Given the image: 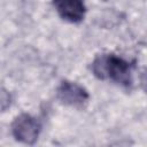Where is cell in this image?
Segmentation results:
<instances>
[{
  "instance_id": "6da1fadb",
  "label": "cell",
  "mask_w": 147,
  "mask_h": 147,
  "mask_svg": "<svg viewBox=\"0 0 147 147\" xmlns=\"http://www.w3.org/2000/svg\"><path fill=\"white\" fill-rule=\"evenodd\" d=\"M133 64L114 54L100 55L92 63L93 74L100 79H111L113 82L122 85L130 86L132 83L131 71Z\"/></svg>"
},
{
  "instance_id": "7a4b0ae2",
  "label": "cell",
  "mask_w": 147,
  "mask_h": 147,
  "mask_svg": "<svg viewBox=\"0 0 147 147\" xmlns=\"http://www.w3.org/2000/svg\"><path fill=\"white\" fill-rule=\"evenodd\" d=\"M40 123L37 118L28 114H22L17 116L11 124L13 136L25 144H33L40 132Z\"/></svg>"
},
{
  "instance_id": "3957f363",
  "label": "cell",
  "mask_w": 147,
  "mask_h": 147,
  "mask_svg": "<svg viewBox=\"0 0 147 147\" xmlns=\"http://www.w3.org/2000/svg\"><path fill=\"white\" fill-rule=\"evenodd\" d=\"M56 94L62 103L74 107L82 106L88 100V93L84 87L68 80H64L60 84Z\"/></svg>"
},
{
  "instance_id": "277c9868",
  "label": "cell",
  "mask_w": 147,
  "mask_h": 147,
  "mask_svg": "<svg viewBox=\"0 0 147 147\" xmlns=\"http://www.w3.org/2000/svg\"><path fill=\"white\" fill-rule=\"evenodd\" d=\"M57 14L65 21L77 23L84 18L85 6L82 0H54Z\"/></svg>"
},
{
  "instance_id": "5b68a950",
  "label": "cell",
  "mask_w": 147,
  "mask_h": 147,
  "mask_svg": "<svg viewBox=\"0 0 147 147\" xmlns=\"http://www.w3.org/2000/svg\"><path fill=\"white\" fill-rule=\"evenodd\" d=\"M141 85H142L144 90L147 91V69H145L141 75Z\"/></svg>"
}]
</instances>
